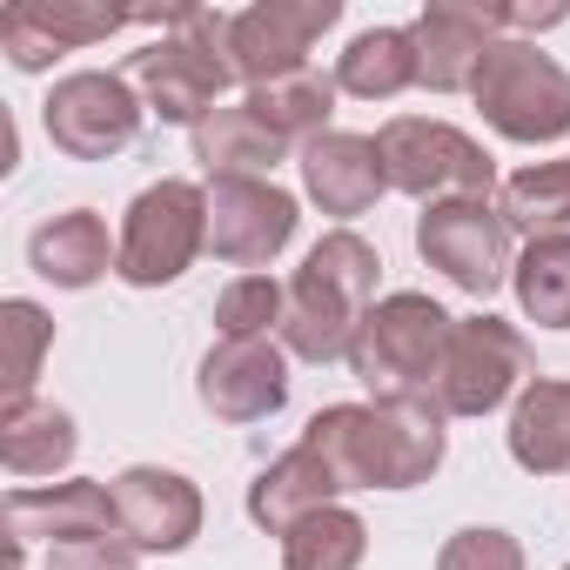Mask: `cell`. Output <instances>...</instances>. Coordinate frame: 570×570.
<instances>
[{
  "label": "cell",
  "mask_w": 570,
  "mask_h": 570,
  "mask_svg": "<svg viewBox=\"0 0 570 570\" xmlns=\"http://www.w3.org/2000/svg\"><path fill=\"white\" fill-rule=\"evenodd\" d=\"M450 416L436 396H383L376 403V490H416L443 470Z\"/></svg>",
  "instance_id": "e0dca14e"
},
{
  "label": "cell",
  "mask_w": 570,
  "mask_h": 570,
  "mask_svg": "<svg viewBox=\"0 0 570 570\" xmlns=\"http://www.w3.org/2000/svg\"><path fill=\"white\" fill-rule=\"evenodd\" d=\"M115 262H121V235H108L95 208H61L28 235V268L55 289H95L101 275H115Z\"/></svg>",
  "instance_id": "ac0fdd59"
},
{
  "label": "cell",
  "mask_w": 570,
  "mask_h": 570,
  "mask_svg": "<svg viewBox=\"0 0 570 570\" xmlns=\"http://www.w3.org/2000/svg\"><path fill=\"white\" fill-rule=\"evenodd\" d=\"M28 14L75 55V48H95V41H108V35H121V28H135V14H121V8H88V0H28Z\"/></svg>",
  "instance_id": "4dcf8cb0"
},
{
  "label": "cell",
  "mask_w": 570,
  "mask_h": 570,
  "mask_svg": "<svg viewBox=\"0 0 570 570\" xmlns=\"http://www.w3.org/2000/svg\"><path fill=\"white\" fill-rule=\"evenodd\" d=\"M510 463L530 476H570V383L537 376L517 403H510Z\"/></svg>",
  "instance_id": "ffe728a7"
},
{
  "label": "cell",
  "mask_w": 570,
  "mask_h": 570,
  "mask_svg": "<svg viewBox=\"0 0 570 570\" xmlns=\"http://www.w3.org/2000/svg\"><path fill=\"white\" fill-rule=\"evenodd\" d=\"M228 21L222 8H168V14H135V28H161V41H148L141 55H128V81L141 95V108L168 128H202L222 95L235 88V61H228Z\"/></svg>",
  "instance_id": "7a4b0ae2"
},
{
  "label": "cell",
  "mask_w": 570,
  "mask_h": 570,
  "mask_svg": "<svg viewBox=\"0 0 570 570\" xmlns=\"http://www.w3.org/2000/svg\"><path fill=\"white\" fill-rule=\"evenodd\" d=\"M81 450V430L61 403H14L8 416H0V463H8L14 483H41V476H68Z\"/></svg>",
  "instance_id": "44dd1931"
},
{
  "label": "cell",
  "mask_w": 570,
  "mask_h": 570,
  "mask_svg": "<svg viewBox=\"0 0 570 570\" xmlns=\"http://www.w3.org/2000/svg\"><path fill=\"white\" fill-rule=\"evenodd\" d=\"M303 443L330 463V476L350 490H376V403H330L309 416Z\"/></svg>",
  "instance_id": "484cf974"
},
{
  "label": "cell",
  "mask_w": 570,
  "mask_h": 570,
  "mask_svg": "<svg viewBox=\"0 0 570 570\" xmlns=\"http://www.w3.org/2000/svg\"><path fill=\"white\" fill-rule=\"evenodd\" d=\"M115 497V530L121 543H135L141 557H175L202 537V490L181 476V470H161V463H135L108 483Z\"/></svg>",
  "instance_id": "7c38bea8"
},
{
  "label": "cell",
  "mask_w": 570,
  "mask_h": 570,
  "mask_svg": "<svg viewBox=\"0 0 570 570\" xmlns=\"http://www.w3.org/2000/svg\"><path fill=\"white\" fill-rule=\"evenodd\" d=\"M135 543H121V537H88V543H61V550H48V570H135Z\"/></svg>",
  "instance_id": "836d02e7"
},
{
  "label": "cell",
  "mask_w": 570,
  "mask_h": 570,
  "mask_svg": "<svg viewBox=\"0 0 570 570\" xmlns=\"http://www.w3.org/2000/svg\"><path fill=\"white\" fill-rule=\"evenodd\" d=\"M383 255L356 228H330L303 268L289 275V309H282V350L296 363H350V343L363 316L383 303Z\"/></svg>",
  "instance_id": "6da1fadb"
},
{
  "label": "cell",
  "mask_w": 570,
  "mask_h": 570,
  "mask_svg": "<svg viewBox=\"0 0 570 570\" xmlns=\"http://www.w3.org/2000/svg\"><path fill=\"white\" fill-rule=\"evenodd\" d=\"M470 101L517 148H550V141L570 135V68L557 55H543L537 41L503 35L483 55L476 81H470Z\"/></svg>",
  "instance_id": "5b68a950"
},
{
  "label": "cell",
  "mask_w": 570,
  "mask_h": 570,
  "mask_svg": "<svg viewBox=\"0 0 570 570\" xmlns=\"http://www.w3.org/2000/svg\"><path fill=\"white\" fill-rule=\"evenodd\" d=\"M343 21V0H255L228 21V61L242 95L309 68V48Z\"/></svg>",
  "instance_id": "8fae6325"
},
{
  "label": "cell",
  "mask_w": 570,
  "mask_h": 570,
  "mask_svg": "<svg viewBox=\"0 0 570 570\" xmlns=\"http://www.w3.org/2000/svg\"><path fill=\"white\" fill-rule=\"evenodd\" d=\"M416 35V61H423V88L430 95H470L483 55L503 41V8H470V0H430L410 21Z\"/></svg>",
  "instance_id": "5bb4252c"
},
{
  "label": "cell",
  "mask_w": 570,
  "mask_h": 570,
  "mask_svg": "<svg viewBox=\"0 0 570 570\" xmlns=\"http://www.w3.org/2000/svg\"><path fill=\"white\" fill-rule=\"evenodd\" d=\"M303 228V208L289 188H275L262 175H222L208 181V255L242 268V275H262L282 248L296 242Z\"/></svg>",
  "instance_id": "30bf717a"
},
{
  "label": "cell",
  "mask_w": 570,
  "mask_h": 570,
  "mask_svg": "<svg viewBox=\"0 0 570 570\" xmlns=\"http://www.w3.org/2000/svg\"><path fill=\"white\" fill-rule=\"evenodd\" d=\"M530 383H537V356H530L517 323H503L490 309L456 316L450 350H443V376H436V410L443 416H497Z\"/></svg>",
  "instance_id": "52a82bcc"
},
{
  "label": "cell",
  "mask_w": 570,
  "mask_h": 570,
  "mask_svg": "<svg viewBox=\"0 0 570 570\" xmlns=\"http://www.w3.org/2000/svg\"><path fill=\"white\" fill-rule=\"evenodd\" d=\"M0 55H8V68H14V75H48L68 48H61V41L28 14V0H21V8L0 14Z\"/></svg>",
  "instance_id": "d6a6232c"
},
{
  "label": "cell",
  "mask_w": 570,
  "mask_h": 570,
  "mask_svg": "<svg viewBox=\"0 0 570 570\" xmlns=\"http://www.w3.org/2000/svg\"><path fill=\"white\" fill-rule=\"evenodd\" d=\"M282 309H289V282L235 275L215 296V336L222 343H268V336H282Z\"/></svg>",
  "instance_id": "f1b7e54d"
},
{
  "label": "cell",
  "mask_w": 570,
  "mask_h": 570,
  "mask_svg": "<svg viewBox=\"0 0 570 570\" xmlns=\"http://www.w3.org/2000/svg\"><path fill=\"white\" fill-rule=\"evenodd\" d=\"M195 396L215 423H268L289 403V350L275 336L268 343H222L195 370Z\"/></svg>",
  "instance_id": "4fadbf2b"
},
{
  "label": "cell",
  "mask_w": 570,
  "mask_h": 570,
  "mask_svg": "<svg viewBox=\"0 0 570 570\" xmlns=\"http://www.w3.org/2000/svg\"><path fill=\"white\" fill-rule=\"evenodd\" d=\"M510 296L523 323L537 330H570V242H523L510 268Z\"/></svg>",
  "instance_id": "83f0119b"
},
{
  "label": "cell",
  "mask_w": 570,
  "mask_h": 570,
  "mask_svg": "<svg viewBox=\"0 0 570 570\" xmlns=\"http://www.w3.org/2000/svg\"><path fill=\"white\" fill-rule=\"evenodd\" d=\"M0 336H8V410L35 403L41 363L55 350V316L41 303H28V296H8V303H0Z\"/></svg>",
  "instance_id": "f546056e"
},
{
  "label": "cell",
  "mask_w": 570,
  "mask_h": 570,
  "mask_svg": "<svg viewBox=\"0 0 570 570\" xmlns=\"http://www.w3.org/2000/svg\"><path fill=\"white\" fill-rule=\"evenodd\" d=\"M330 503H343V483L330 476V463H323L309 443L282 450V456L262 463L255 483H248V523L268 530V537H289L303 517H316V510H330Z\"/></svg>",
  "instance_id": "d6986e66"
},
{
  "label": "cell",
  "mask_w": 570,
  "mask_h": 570,
  "mask_svg": "<svg viewBox=\"0 0 570 570\" xmlns=\"http://www.w3.org/2000/svg\"><path fill=\"white\" fill-rule=\"evenodd\" d=\"M8 530L14 543H88V537H121L115 530V497L95 476H61V483H14L8 490Z\"/></svg>",
  "instance_id": "9a60e30c"
},
{
  "label": "cell",
  "mask_w": 570,
  "mask_h": 570,
  "mask_svg": "<svg viewBox=\"0 0 570 570\" xmlns=\"http://www.w3.org/2000/svg\"><path fill=\"white\" fill-rule=\"evenodd\" d=\"M376 155H383L390 195H410L416 208H436V202H490L503 188L497 181V161L483 155V141L463 135L456 121H436V115H390L376 128Z\"/></svg>",
  "instance_id": "277c9868"
},
{
  "label": "cell",
  "mask_w": 570,
  "mask_h": 570,
  "mask_svg": "<svg viewBox=\"0 0 570 570\" xmlns=\"http://www.w3.org/2000/svg\"><path fill=\"white\" fill-rule=\"evenodd\" d=\"M202 248H208V181L161 175L121 215V262H115V275L128 282V289H168V282H181L195 268Z\"/></svg>",
  "instance_id": "8992f818"
},
{
  "label": "cell",
  "mask_w": 570,
  "mask_h": 570,
  "mask_svg": "<svg viewBox=\"0 0 570 570\" xmlns=\"http://www.w3.org/2000/svg\"><path fill=\"white\" fill-rule=\"evenodd\" d=\"M336 75H323V68H303V75H289V81H268V88H248L242 101L255 108V121L282 141V148H309L316 135H330V115H336Z\"/></svg>",
  "instance_id": "cb8c5ba5"
},
{
  "label": "cell",
  "mask_w": 570,
  "mask_h": 570,
  "mask_svg": "<svg viewBox=\"0 0 570 570\" xmlns=\"http://www.w3.org/2000/svg\"><path fill=\"white\" fill-rule=\"evenodd\" d=\"M436 570H523V543L497 523H463L436 550Z\"/></svg>",
  "instance_id": "1f68e13d"
},
{
  "label": "cell",
  "mask_w": 570,
  "mask_h": 570,
  "mask_svg": "<svg viewBox=\"0 0 570 570\" xmlns=\"http://www.w3.org/2000/svg\"><path fill=\"white\" fill-rule=\"evenodd\" d=\"M416 255L450 289L490 303L517 268V235L497 215V202H436V208L416 215Z\"/></svg>",
  "instance_id": "9c48e42d"
},
{
  "label": "cell",
  "mask_w": 570,
  "mask_h": 570,
  "mask_svg": "<svg viewBox=\"0 0 570 570\" xmlns=\"http://www.w3.org/2000/svg\"><path fill=\"white\" fill-rule=\"evenodd\" d=\"M296 168H303V195H309L323 215H336L343 228H350L356 215H370V208L390 195V175H383L376 135L330 128V135H316V141L296 155Z\"/></svg>",
  "instance_id": "2e32d148"
},
{
  "label": "cell",
  "mask_w": 570,
  "mask_h": 570,
  "mask_svg": "<svg viewBox=\"0 0 570 570\" xmlns=\"http://www.w3.org/2000/svg\"><path fill=\"white\" fill-rule=\"evenodd\" d=\"M188 148H195V161H202V181H222V175H262L268 181V168L289 155L262 121H255V108L248 101H222L195 135H188Z\"/></svg>",
  "instance_id": "603a6c76"
},
{
  "label": "cell",
  "mask_w": 570,
  "mask_h": 570,
  "mask_svg": "<svg viewBox=\"0 0 570 570\" xmlns=\"http://www.w3.org/2000/svg\"><path fill=\"white\" fill-rule=\"evenodd\" d=\"M563 570H570V563H563Z\"/></svg>",
  "instance_id": "e575fe53"
},
{
  "label": "cell",
  "mask_w": 570,
  "mask_h": 570,
  "mask_svg": "<svg viewBox=\"0 0 570 570\" xmlns=\"http://www.w3.org/2000/svg\"><path fill=\"white\" fill-rule=\"evenodd\" d=\"M336 88H343L350 101H396V95L423 88L416 35H410V28H363V35L336 55Z\"/></svg>",
  "instance_id": "7402d4cb"
},
{
  "label": "cell",
  "mask_w": 570,
  "mask_h": 570,
  "mask_svg": "<svg viewBox=\"0 0 570 570\" xmlns=\"http://www.w3.org/2000/svg\"><path fill=\"white\" fill-rule=\"evenodd\" d=\"M450 330H456V316L443 303H430L423 289H396L363 316V330L350 343V376L370 390V403H383V396H436Z\"/></svg>",
  "instance_id": "3957f363"
},
{
  "label": "cell",
  "mask_w": 570,
  "mask_h": 570,
  "mask_svg": "<svg viewBox=\"0 0 570 570\" xmlns=\"http://www.w3.org/2000/svg\"><path fill=\"white\" fill-rule=\"evenodd\" d=\"M141 121H148V108H141L135 81L115 68H75L41 101V128L68 161H108V155L135 148Z\"/></svg>",
  "instance_id": "ba28073f"
},
{
  "label": "cell",
  "mask_w": 570,
  "mask_h": 570,
  "mask_svg": "<svg viewBox=\"0 0 570 570\" xmlns=\"http://www.w3.org/2000/svg\"><path fill=\"white\" fill-rule=\"evenodd\" d=\"M497 215H503L510 235H523V242H570V155L530 161V168L503 175Z\"/></svg>",
  "instance_id": "d4e9b609"
},
{
  "label": "cell",
  "mask_w": 570,
  "mask_h": 570,
  "mask_svg": "<svg viewBox=\"0 0 570 570\" xmlns=\"http://www.w3.org/2000/svg\"><path fill=\"white\" fill-rule=\"evenodd\" d=\"M363 557H370V523L350 503H330L282 537V570H363Z\"/></svg>",
  "instance_id": "4316f807"
}]
</instances>
